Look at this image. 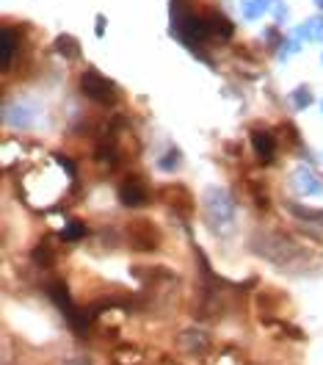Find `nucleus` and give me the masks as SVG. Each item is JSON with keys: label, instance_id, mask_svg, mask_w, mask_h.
<instances>
[{"label": "nucleus", "instance_id": "9d476101", "mask_svg": "<svg viewBox=\"0 0 323 365\" xmlns=\"http://www.w3.org/2000/svg\"><path fill=\"white\" fill-rule=\"evenodd\" d=\"M89 315L92 313H80V310H75V307L67 313V318H70V324H72V329L77 335H86V332H89Z\"/></svg>", "mask_w": 323, "mask_h": 365}, {"label": "nucleus", "instance_id": "2eb2a0df", "mask_svg": "<svg viewBox=\"0 0 323 365\" xmlns=\"http://www.w3.org/2000/svg\"><path fill=\"white\" fill-rule=\"evenodd\" d=\"M293 100H296V108H307V105L312 103V94H310L307 89H298L296 97H293Z\"/></svg>", "mask_w": 323, "mask_h": 365}, {"label": "nucleus", "instance_id": "f3484780", "mask_svg": "<svg viewBox=\"0 0 323 365\" xmlns=\"http://www.w3.org/2000/svg\"><path fill=\"white\" fill-rule=\"evenodd\" d=\"M318 6H323V0H318Z\"/></svg>", "mask_w": 323, "mask_h": 365}, {"label": "nucleus", "instance_id": "423d86ee", "mask_svg": "<svg viewBox=\"0 0 323 365\" xmlns=\"http://www.w3.org/2000/svg\"><path fill=\"white\" fill-rule=\"evenodd\" d=\"M296 188L304 194V197H315V194H321L323 191V185L315 180V175L307 172V169H298L296 172Z\"/></svg>", "mask_w": 323, "mask_h": 365}, {"label": "nucleus", "instance_id": "39448f33", "mask_svg": "<svg viewBox=\"0 0 323 365\" xmlns=\"http://www.w3.org/2000/svg\"><path fill=\"white\" fill-rule=\"evenodd\" d=\"M210 213L216 216V222H229L232 219V202L224 191H210Z\"/></svg>", "mask_w": 323, "mask_h": 365}, {"label": "nucleus", "instance_id": "ddd939ff", "mask_svg": "<svg viewBox=\"0 0 323 365\" xmlns=\"http://www.w3.org/2000/svg\"><path fill=\"white\" fill-rule=\"evenodd\" d=\"M83 235H86V224H83V222H70L64 238H67V241H77V238H83Z\"/></svg>", "mask_w": 323, "mask_h": 365}, {"label": "nucleus", "instance_id": "7ed1b4c3", "mask_svg": "<svg viewBox=\"0 0 323 365\" xmlns=\"http://www.w3.org/2000/svg\"><path fill=\"white\" fill-rule=\"evenodd\" d=\"M251 144L257 150V156L263 158L265 163H271L273 156H276V144H273V136L265 131H254L251 133Z\"/></svg>", "mask_w": 323, "mask_h": 365}, {"label": "nucleus", "instance_id": "6e6552de", "mask_svg": "<svg viewBox=\"0 0 323 365\" xmlns=\"http://www.w3.org/2000/svg\"><path fill=\"white\" fill-rule=\"evenodd\" d=\"M182 28H185V33H188L191 39H202V36L210 31V28L204 26V20H199V17H191V14H188V17H182Z\"/></svg>", "mask_w": 323, "mask_h": 365}, {"label": "nucleus", "instance_id": "f8f14e48", "mask_svg": "<svg viewBox=\"0 0 323 365\" xmlns=\"http://www.w3.org/2000/svg\"><path fill=\"white\" fill-rule=\"evenodd\" d=\"M11 50H14V33L6 28V31H3V67H9V61H11Z\"/></svg>", "mask_w": 323, "mask_h": 365}, {"label": "nucleus", "instance_id": "f03ea898", "mask_svg": "<svg viewBox=\"0 0 323 365\" xmlns=\"http://www.w3.org/2000/svg\"><path fill=\"white\" fill-rule=\"evenodd\" d=\"M130 241L136 244V249H155L158 235L149 227V222H136V227L130 230Z\"/></svg>", "mask_w": 323, "mask_h": 365}, {"label": "nucleus", "instance_id": "dca6fc26", "mask_svg": "<svg viewBox=\"0 0 323 365\" xmlns=\"http://www.w3.org/2000/svg\"><path fill=\"white\" fill-rule=\"evenodd\" d=\"M55 160H58V166H64V169H67V175H75V163H72V160H67L64 156H55Z\"/></svg>", "mask_w": 323, "mask_h": 365}, {"label": "nucleus", "instance_id": "1a4fd4ad", "mask_svg": "<svg viewBox=\"0 0 323 365\" xmlns=\"http://www.w3.org/2000/svg\"><path fill=\"white\" fill-rule=\"evenodd\" d=\"M207 23H210L207 28H210L213 33H219L221 39H229V36H232V23H229V20H224L221 14H213Z\"/></svg>", "mask_w": 323, "mask_h": 365}, {"label": "nucleus", "instance_id": "9b49d317", "mask_svg": "<svg viewBox=\"0 0 323 365\" xmlns=\"http://www.w3.org/2000/svg\"><path fill=\"white\" fill-rule=\"evenodd\" d=\"M55 50L61 53V55H67V58H77V42H75L72 36H58L55 39Z\"/></svg>", "mask_w": 323, "mask_h": 365}, {"label": "nucleus", "instance_id": "20e7f679", "mask_svg": "<svg viewBox=\"0 0 323 365\" xmlns=\"http://www.w3.org/2000/svg\"><path fill=\"white\" fill-rule=\"evenodd\" d=\"M119 200H122L124 205H133L136 208V205H144L147 202V191H144V185L138 180H127L119 188Z\"/></svg>", "mask_w": 323, "mask_h": 365}, {"label": "nucleus", "instance_id": "f257e3e1", "mask_svg": "<svg viewBox=\"0 0 323 365\" xmlns=\"http://www.w3.org/2000/svg\"><path fill=\"white\" fill-rule=\"evenodd\" d=\"M80 89H83L86 97H92V100H97V103H114V100H116V86L108 78H102L99 72H94V70L83 72Z\"/></svg>", "mask_w": 323, "mask_h": 365}, {"label": "nucleus", "instance_id": "0eeeda50", "mask_svg": "<svg viewBox=\"0 0 323 365\" xmlns=\"http://www.w3.org/2000/svg\"><path fill=\"white\" fill-rule=\"evenodd\" d=\"M50 299L64 310V313H70L72 310V302H70V290H67V285L64 283H53L50 285Z\"/></svg>", "mask_w": 323, "mask_h": 365}, {"label": "nucleus", "instance_id": "4468645a", "mask_svg": "<svg viewBox=\"0 0 323 365\" xmlns=\"http://www.w3.org/2000/svg\"><path fill=\"white\" fill-rule=\"evenodd\" d=\"M33 258L42 263V266H48V263H53V249H50L48 244H42L39 249H33Z\"/></svg>", "mask_w": 323, "mask_h": 365}]
</instances>
